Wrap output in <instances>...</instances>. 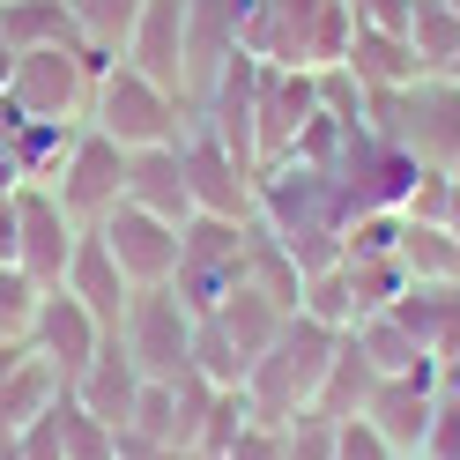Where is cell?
Listing matches in <instances>:
<instances>
[{
    "label": "cell",
    "instance_id": "44dd1931",
    "mask_svg": "<svg viewBox=\"0 0 460 460\" xmlns=\"http://www.w3.org/2000/svg\"><path fill=\"white\" fill-rule=\"evenodd\" d=\"M341 67L357 75V90H364V97H379V90H409V82L423 75L401 31H357L349 52H341Z\"/></svg>",
    "mask_w": 460,
    "mask_h": 460
},
{
    "label": "cell",
    "instance_id": "4fadbf2b",
    "mask_svg": "<svg viewBox=\"0 0 460 460\" xmlns=\"http://www.w3.org/2000/svg\"><path fill=\"white\" fill-rule=\"evenodd\" d=\"M320 111V75L312 67H261V90H252V141H261V164L290 156L297 127Z\"/></svg>",
    "mask_w": 460,
    "mask_h": 460
},
{
    "label": "cell",
    "instance_id": "ab89813d",
    "mask_svg": "<svg viewBox=\"0 0 460 460\" xmlns=\"http://www.w3.org/2000/svg\"><path fill=\"white\" fill-rule=\"evenodd\" d=\"M0 261L15 268V193H0Z\"/></svg>",
    "mask_w": 460,
    "mask_h": 460
},
{
    "label": "cell",
    "instance_id": "52a82bcc",
    "mask_svg": "<svg viewBox=\"0 0 460 460\" xmlns=\"http://www.w3.org/2000/svg\"><path fill=\"white\" fill-rule=\"evenodd\" d=\"M193 320L200 312H186V297L171 290V282H149V290H134L127 312H119V349L134 357L141 379H186L193 371Z\"/></svg>",
    "mask_w": 460,
    "mask_h": 460
},
{
    "label": "cell",
    "instance_id": "5bb4252c",
    "mask_svg": "<svg viewBox=\"0 0 460 460\" xmlns=\"http://www.w3.org/2000/svg\"><path fill=\"white\" fill-rule=\"evenodd\" d=\"M97 238L111 245V261L127 268L134 290H149V282H171V268H179V223H164L149 208H134V200H119L104 223H97Z\"/></svg>",
    "mask_w": 460,
    "mask_h": 460
},
{
    "label": "cell",
    "instance_id": "836d02e7",
    "mask_svg": "<svg viewBox=\"0 0 460 460\" xmlns=\"http://www.w3.org/2000/svg\"><path fill=\"white\" fill-rule=\"evenodd\" d=\"M38 282L0 261V341H31V320H38Z\"/></svg>",
    "mask_w": 460,
    "mask_h": 460
},
{
    "label": "cell",
    "instance_id": "2e32d148",
    "mask_svg": "<svg viewBox=\"0 0 460 460\" xmlns=\"http://www.w3.org/2000/svg\"><path fill=\"white\" fill-rule=\"evenodd\" d=\"M60 290L111 334V327H119V312H127V297H134V282H127L119 261H111V245L97 238V230H82V238H75V261H67V275H60Z\"/></svg>",
    "mask_w": 460,
    "mask_h": 460
},
{
    "label": "cell",
    "instance_id": "f546056e",
    "mask_svg": "<svg viewBox=\"0 0 460 460\" xmlns=\"http://www.w3.org/2000/svg\"><path fill=\"white\" fill-rule=\"evenodd\" d=\"M52 430H60V453H67V460H119V430L97 423L75 394L52 401Z\"/></svg>",
    "mask_w": 460,
    "mask_h": 460
},
{
    "label": "cell",
    "instance_id": "b9f144b4",
    "mask_svg": "<svg viewBox=\"0 0 460 460\" xmlns=\"http://www.w3.org/2000/svg\"><path fill=\"white\" fill-rule=\"evenodd\" d=\"M438 394H460V349L438 357Z\"/></svg>",
    "mask_w": 460,
    "mask_h": 460
},
{
    "label": "cell",
    "instance_id": "d4e9b609",
    "mask_svg": "<svg viewBox=\"0 0 460 460\" xmlns=\"http://www.w3.org/2000/svg\"><path fill=\"white\" fill-rule=\"evenodd\" d=\"M371 357L357 349V334H341V349H334V364H327V379H320V401H312V416H327V423H341V416H364V394H371Z\"/></svg>",
    "mask_w": 460,
    "mask_h": 460
},
{
    "label": "cell",
    "instance_id": "d6a6232c",
    "mask_svg": "<svg viewBox=\"0 0 460 460\" xmlns=\"http://www.w3.org/2000/svg\"><path fill=\"white\" fill-rule=\"evenodd\" d=\"M341 268H349V290H357V320L386 312L401 290H409V268L401 261H341Z\"/></svg>",
    "mask_w": 460,
    "mask_h": 460
},
{
    "label": "cell",
    "instance_id": "484cf974",
    "mask_svg": "<svg viewBox=\"0 0 460 460\" xmlns=\"http://www.w3.org/2000/svg\"><path fill=\"white\" fill-rule=\"evenodd\" d=\"M245 282H252L261 297H275L282 312H297V305H305V268L290 261V245H275V238H268L261 223H252V238H245Z\"/></svg>",
    "mask_w": 460,
    "mask_h": 460
},
{
    "label": "cell",
    "instance_id": "6da1fadb",
    "mask_svg": "<svg viewBox=\"0 0 460 460\" xmlns=\"http://www.w3.org/2000/svg\"><path fill=\"white\" fill-rule=\"evenodd\" d=\"M252 223H261L275 245H290V261H297L305 275H320V268L341 261V223H349V200H341L334 171L261 164V179H252Z\"/></svg>",
    "mask_w": 460,
    "mask_h": 460
},
{
    "label": "cell",
    "instance_id": "3957f363",
    "mask_svg": "<svg viewBox=\"0 0 460 460\" xmlns=\"http://www.w3.org/2000/svg\"><path fill=\"white\" fill-rule=\"evenodd\" d=\"M364 127L394 134L423 171H460V82L416 75L409 90H379L364 97Z\"/></svg>",
    "mask_w": 460,
    "mask_h": 460
},
{
    "label": "cell",
    "instance_id": "8992f818",
    "mask_svg": "<svg viewBox=\"0 0 460 460\" xmlns=\"http://www.w3.org/2000/svg\"><path fill=\"white\" fill-rule=\"evenodd\" d=\"M97 60L82 45H38V52H15V75L8 90H0V104H15L22 119H67L82 127L90 119V97H97Z\"/></svg>",
    "mask_w": 460,
    "mask_h": 460
},
{
    "label": "cell",
    "instance_id": "e575fe53",
    "mask_svg": "<svg viewBox=\"0 0 460 460\" xmlns=\"http://www.w3.org/2000/svg\"><path fill=\"white\" fill-rule=\"evenodd\" d=\"M282 460H334V423L327 416H290L282 423Z\"/></svg>",
    "mask_w": 460,
    "mask_h": 460
},
{
    "label": "cell",
    "instance_id": "603a6c76",
    "mask_svg": "<svg viewBox=\"0 0 460 460\" xmlns=\"http://www.w3.org/2000/svg\"><path fill=\"white\" fill-rule=\"evenodd\" d=\"M0 38H8L15 52H38V45H82L75 0H0Z\"/></svg>",
    "mask_w": 460,
    "mask_h": 460
},
{
    "label": "cell",
    "instance_id": "74e56055",
    "mask_svg": "<svg viewBox=\"0 0 460 460\" xmlns=\"http://www.w3.org/2000/svg\"><path fill=\"white\" fill-rule=\"evenodd\" d=\"M409 15H416V0H349L357 31H401V38H409Z\"/></svg>",
    "mask_w": 460,
    "mask_h": 460
},
{
    "label": "cell",
    "instance_id": "8d00e7d4",
    "mask_svg": "<svg viewBox=\"0 0 460 460\" xmlns=\"http://www.w3.org/2000/svg\"><path fill=\"white\" fill-rule=\"evenodd\" d=\"M334 460H394V446H386L364 416H341V423H334Z\"/></svg>",
    "mask_w": 460,
    "mask_h": 460
},
{
    "label": "cell",
    "instance_id": "ba28073f",
    "mask_svg": "<svg viewBox=\"0 0 460 460\" xmlns=\"http://www.w3.org/2000/svg\"><path fill=\"white\" fill-rule=\"evenodd\" d=\"M416 179H423V164L379 127H349V141H341V156H334V186L349 200V216H364V208H394L401 216Z\"/></svg>",
    "mask_w": 460,
    "mask_h": 460
},
{
    "label": "cell",
    "instance_id": "7dc6e473",
    "mask_svg": "<svg viewBox=\"0 0 460 460\" xmlns=\"http://www.w3.org/2000/svg\"><path fill=\"white\" fill-rule=\"evenodd\" d=\"M446 8H453V15H460V0H446Z\"/></svg>",
    "mask_w": 460,
    "mask_h": 460
},
{
    "label": "cell",
    "instance_id": "30bf717a",
    "mask_svg": "<svg viewBox=\"0 0 460 460\" xmlns=\"http://www.w3.org/2000/svg\"><path fill=\"white\" fill-rule=\"evenodd\" d=\"M179 164H186L193 216H252V179H261V171L230 156V149H223V134L200 119V111L179 127Z\"/></svg>",
    "mask_w": 460,
    "mask_h": 460
},
{
    "label": "cell",
    "instance_id": "5b68a950",
    "mask_svg": "<svg viewBox=\"0 0 460 460\" xmlns=\"http://www.w3.org/2000/svg\"><path fill=\"white\" fill-rule=\"evenodd\" d=\"M245 238H252V216H186L179 223L171 290L186 297V312H216L245 282Z\"/></svg>",
    "mask_w": 460,
    "mask_h": 460
},
{
    "label": "cell",
    "instance_id": "c3c4849f",
    "mask_svg": "<svg viewBox=\"0 0 460 460\" xmlns=\"http://www.w3.org/2000/svg\"><path fill=\"white\" fill-rule=\"evenodd\" d=\"M394 460H416V453H394Z\"/></svg>",
    "mask_w": 460,
    "mask_h": 460
},
{
    "label": "cell",
    "instance_id": "7c38bea8",
    "mask_svg": "<svg viewBox=\"0 0 460 460\" xmlns=\"http://www.w3.org/2000/svg\"><path fill=\"white\" fill-rule=\"evenodd\" d=\"M430 409H438V364H416V371H394V379H371V394H364V423L379 430L394 453H423Z\"/></svg>",
    "mask_w": 460,
    "mask_h": 460
},
{
    "label": "cell",
    "instance_id": "277c9868",
    "mask_svg": "<svg viewBox=\"0 0 460 460\" xmlns=\"http://www.w3.org/2000/svg\"><path fill=\"white\" fill-rule=\"evenodd\" d=\"M186 119H193V111H186L179 90H164V82L141 75L134 60H111L97 75V97H90V119H82V127L111 134L119 149H156V141H179Z\"/></svg>",
    "mask_w": 460,
    "mask_h": 460
},
{
    "label": "cell",
    "instance_id": "ac0fdd59",
    "mask_svg": "<svg viewBox=\"0 0 460 460\" xmlns=\"http://www.w3.org/2000/svg\"><path fill=\"white\" fill-rule=\"evenodd\" d=\"M82 409H90L97 423H111V430H127L134 423V401H141V371H134V357L119 349V334H104V349L82 364V379L67 386Z\"/></svg>",
    "mask_w": 460,
    "mask_h": 460
},
{
    "label": "cell",
    "instance_id": "d590c367",
    "mask_svg": "<svg viewBox=\"0 0 460 460\" xmlns=\"http://www.w3.org/2000/svg\"><path fill=\"white\" fill-rule=\"evenodd\" d=\"M416 460H460V394H438L430 409V430H423V453Z\"/></svg>",
    "mask_w": 460,
    "mask_h": 460
},
{
    "label": "cell",
    "instance_id": "4dcf8cb0",
    "mask_svg": "<svg viewBox=\"0 0 460 460\" xmlns=\"http://www.w3.org/2000/svg\"><path fill=\"white\" fill-rule=\"evenodd\" d=\"M305 320H320V327H334V334H349L357 327V290H349V268H320V275H305Z\"/></svg>",
    "mask_w": 460,
    "mask_h": 460
},
{
    "label": "cell",
    "instance_id": "f1b7e54d",
    "mask_svg": "<svg viewBox=\"0 0 460 460\" xmlns=\"http://www.w3.org/2000/svg\"><path fill=\"white\" fill-rule=\"evenodd\" d=\"M409 52H416L423 75H446V67L460 60V15L446 8V0H416V15H409Z\"/></svg>",
    "mask_w": 460,
    "mask_h": 460
},
{
    "label": "cell",
    "instance_id": "9a60e30c",
    "mask_svg": "<svg viewBox=\"0 0 460 460\" xmlns=\"http://www.w3.org/2000/svg\"><path fill=\"white\" fill-rule=\"evenodd\" d=\"M31 349H38L52 371H60V386H75L82 364L104 349V327H97L67 290H45V297H38V320H31Z\"/></svg>",
    "mask_w": 460,
    "mask_h": 460
},
{
    "label": "cell",
    "instance_id": "ee69618b",
    "mask_svg": "<svg viewBox=\"0 0 460 460\" xmlns=\"http://www.w3.org/2000/svg\"><path fill=\"white\" fill-rule=\"evenodd\" d=\"M8 75H15V45L0 38V90H8Z\"/></svg>",
    "mask_w": 460,
    "mask_h": 460
},
{
    "label": "cell",
    "instance_id": "cb8c5ba5",
    "mask_svg": "<svg viewBox=\"0 0 460 460\" xmlns=\"http://www.w3.org/2000/svg\"><path fill=\"white\" fill-rule=\"evenodd\" d=\"M60 394H67V386H60V371H52V364L31 349V357H22V364L8 371V379H0V430H22V423H38V416H45Z\"/></svg>",
    "mask_w": 460,
    "mask_h": 460
},
{
    "label": "cell",
    "instance_id": "7bdbcfd3",
    "mask_svg": "<svg viewBox=\"0 0 460 460\" xmlns=\"http://www.w3.org/2000/svg\"><path fill=\"white\" fill-rule=\"evenodd\" d=\"M22 357H31V341H0V379H8V371H15Z\"/></svg>",
    "mask_w": 460,
    "mask_h": 460
},
{
    "label": "cell",
    "instance_id": "7a4b0ae2",
    "mask_svg": "<svg viewBox=\"0 0 460 460\" xmlns=\"http://www.w3.org/2000/svg\"><path fill=\"white\" fill-rule=\"evenodd\" d=\"M334 349H341V334L297 312V320L268 341V357L245 371V401H252V416H261V423H290V416H305L312 401H320V379H327Z\"/></svg>",
    "mask_w": 460,
    "mask_h": 460
},
{
    "label": "cell",
    "instance_id": "9c48e42d",
    "mask_svg": "<svg viewBox=\"0 0 460 460\" xmlns=\"http://www.w3.org/2000/svg\"><path fill=\"white\" fill-rule=\"evenodd\" d=\"M52 200H60L82 230H97L127 200V149L111 134H97V127H75L60 171H52Z\"/></svg>",
    "mask_w": 460,
    "mask_h": 460
},
{
    "label": "cell",
    "instance_id": "7402d4cb",
    "mask_svg": "<svg viewBox=\"0 0 460 460\" xmlns=\"http://www.w3.org/2000/svg\"><path fill=\"white\" fill-rule=\"evenodd\" d=\"M0 134H8V149H15L22 186H52V171H60L67 141H75V127H67V119H22L15 104H0Z\"/></svg>",
    "mask_w": 460,
    "mask_h": 460
},
{
    "label": "cell",
    "instance_id": "8fae6325",
    "mask_svg": "<svg viewBox=\"0 0 460 460\" xmlns=\"http://www.w3.org/2000/svg\"><path fill=\"white\" fill-rule=\"evenodd\" d=\"M82 223L52 200V186H15V268L38 282V290H60V275L75 261Z\"/></svg>",
    "mask_w": 460,
    "mask_h": 460
},
{
    "label": "cell",
    "instance_id": "f35d334b",
    "mask_svg": "<svg viewBox=\"0 0 460 460\" xmlns=\"http://www.w3.org/2000/svg\"><path fill=\"white\" fill-rule=\"evenodd\" d=\"M15 446H22V460H67V453H60V430H52V409H45L38 423H22Z\"/></svg>",
    "mask_w": 460,
    "mask_h": 460
},
{
    "label": "cell",
    "instance_id": "60d3db41",
    "mask_svg": "<svg viewBox=\"0 0 460 460\" xmlns=\"http://www.w3.org/2000/svg\"><path fill=\"white\" fill-rule=\"evenodd\" d=\"M438 230H453V238H460V171L446 179V208H438Z\"/></svg>",
    "mask_w": 460,
    "mask_h": 460
},
{
    "label": "cell",
    "instance_id": "1f68e13d",
    "mask_svg": "<svg viewBox=\"0 0 460 460\" xmlns=\"http://www.w3.org/2000/svg\"><path fill=\"white\" fill-rule=\"evenodd\" d=\"M193 379H208V386H245V357L230 349V334L200 312L193 320Z\"/></svg>",
    "mask_w": 460,
    "mask_h": 460
},
{
    "label": "cell",
    "instance_id": "681fc988",
    "mask_svg": "<svg viewBox=\"0 0 460 460\" xmlns=\"http://www.w3.org/2000/svg\"><path fill=\"white\" fill-rule=\"evenodd\" d=\"M186 460H200V453H186Z\"/></svg>",
    "mask_w": 460,
    "mask_h": 460
},
{
    "label": "cell",
    "instance_id": "4316f807",
    "mask_svg": "<svg viewBox=\"0 0 460 460\" xmlns=\"http://www.w3.org/2000/svg\"><path fill=\"white\" fill-rule=\"evenodd\" d=\"M349 334H357V349L371 357V371H379V379H394V371H416V364H438L409 327L394 320V312H371V320H357Z\"/></svg>",
    "mask_w": 460,
    "mask_h": 460
},
{
    "label": "cell",
    "instance_id": "f6af8a7d",
    "mask_svg": "<svg viewBox=\"0 0 460 460\" xmlns=\"http://www.w3.org/2000/svg\"><path fill=\"white\" fill-rule=\"evenodd\" d=\"M0 460H22V446H15V430H0Z\"/></svg>",
    "mask_w": 460,
    "mask_h": 460
},
{
    "label": "cell",
    "instance_id": "bcb514c9",
    "mask_svg": "<svg viewBox=\"0 0 460 460\" xmlns=\"http://www.w3.org/2000/svg\"><path fill=\"white\" fill-rule=\"evenodd\" d=\"M446 75H453V82H460V60H453V67H446Z\"/></svg>",
    "mask_w": 460,
    "mask_h": 460
},
{
    "label": "cell",
    "instance_id": "e0dca14e",
    "mask_svg": "<svg viewBox=\"0 0 460 460\" xmlns=\"http://www.w3.org/2000/svg\"><path fill=\"white\" fill-rule=\"evenodd\" d=\"M119 60H134L141 75H156L164 90L186 82V0H141V22Z\"/></svg>",
    "mask_w": 460,
    "mask_h": 460
},
{
    "label": "cell",
    "instance_id": "d6986e66",
    "mask_svg": "<svg viewBox=\"0 0 460 460\" xmlns=\"http://www.w3.org/2000/svg\"><path fill=\"white\" fill-rule=\"evenodd\" d=\"M127 200H134V208H149V216H164V223H186V216H193L179 141H156V149H127Z\"/></svg>",
    "mask_w": 460,
    "mask_h": 460
},
{
    "label": "cell",
    "instance_id": "83f0119b",
    "mask_svg": "<svg viewBox=\"0 0 460 460\" xmlns=\"http://www.w3.org/2000/svg\"><path fill=\"white\" fill-rule=\"evenodd\" d=\"M75 22H82V52L97 67H111L127 52L134 22H141V0H75Z\"/></svg>",
    "mask_w": 460,
    "mask_h": 460
},
{
    "label": "cell",
    "instance_id": "ffe728a7",
    "mask_svg": "<svg viewBox=\"0 0 460 460\" xmlns=\"http://www.w3.org/2000/svg\"><path fill=\"white\" fill-rule=\"evenodd\" d=\"M208 320L230 334V349H238V357H245V371H252V364L268 357V341H275L282 327H290L297 312H282L275 297H261V290H252V282H238V290H230V297L208 312Z\"/></svg>",
    "mask_w": 460,
    "mask_h": 460
}]
</instances>
